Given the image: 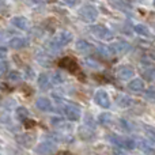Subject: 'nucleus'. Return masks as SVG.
Here are the masks:
<instances>
[{
    "label": "nucleus",
    "mask_w": 155,
    "mask_h": 155,
    "mask_svg": "<svg viewBox=\"0 0 155 155\" xmlns=\"http://www.w3.org/2000/svg\"><path fill=\"white\" fill-rule=\"evenodd\" d=\"M79 16L84 22H94L98 16V11L94 5H84L79 10Z\"/></svg>",
    "instance_id": "obj_1"
},
{
    "label": "nucleus",
    "mask_w": 155,
    "mask_h": 155,
    "mask_svg": "<svg viewBox=\"0 0 155 155\" xmlns=\"http://www.w3.org/2000/svg\"><path fill=\"white\" fill-rule=\"evenodd\" d=\"M90 31L93 35H95L97 38H101V40L105 41H110L113 38V34L109 29H106L105 26L102 25H95V26H91L90 27Z\"/></svg>",
    "instance_id": "obj_2"
},
{
    "label": "nucleus",
    "mask_w": 155,
    "mask_h": 155,
    "mask_svg": "<svg viewBox=\"0 0 155 155\" xmlns=\"http://www.w3.org/2000/svg\"><path fill=\"white\" fill-rule=\"evenodd\" d=\"M56 151V146L51 142H44L35 147V153L40 155H51Z\"/></svg>",
    "instance_id": "obj_3"
},
{
    "label": "nucleus",
    "mask_w": 155,
    "mask_h": 155,
    "mask_svg": "<svg viewBox=\"0 0 155 155\" xmlns=\"http://www.w3.org/2000/svg\"><path fill=\"white\" fill-rule=\"evenodd\" d=\"M94 101L102 107H109L110 106V98H109V95H107L106 91H104V90L97 91L95 95H94Z\"/></svg>",
    "instance_id": "obj_4"
},
{
    "label": "nucleus",
    "mask_w": 155,
    "mask_h": 155,
    "mask_svg": "<svg viewBox=\"0 0 155 155\" xmlns=\"http://www.w3.org/2000/svg\"><path fill=\"white\" fill-rule=\"evenodd\" d=\"M52 41H53L56 45H59L60 48H61V46L67 45V44H70L71 41H72V34L68 33V31H61V33H59V34H57Z\"/></svg>",
    "instance_id": "obj_5"
},
{
    "label": "nucleus",
    "mask_w": 155,
    "mask_h": 155,
    "mask_svg": "<svg viewBox=\"0 0 155 155\" xmlns=\"http://www.w3.org/2000/svg\"><path fill=\"white\" fill-rule=\"evenodd\" d=\"M60 67L67 70V71H70V72H72V74H76L78 71H79V67H78L76 61L74 59H71V57H64V59H61Z\"/></svg>",
    "instance_id": "obj_6"
},
{
    "label": "nucleus",
    "mask_w": 155,
    "mask_h": 155,
    "mask_svg": "<svg viewBox=\"0 0 155 155\" xmlns=\"http://www.w3.org/2000/svg\"><path fill=\"white\" fill-rule=\"evenodd\" d=\"M64 114L67 116L70 120L72 121H76L80 118V114H82V112H80V109L75 105H67V106L64 107Z\"/></svg>",
    "instance_id": "obj_7"
},
{
    "label": "nucleus",
    "mask_w": 155,
    "mask_h": 155,
    "mask_svg": "<svg viewBox=\"0 0 155 155\" xmlns=\"http://www.w3.org/2000/svg\"><path fill=\"white\" fill-rule=\"evenodd\" d=\"M16 142H18L21 146H23V147H30V146L34 144L35 136L31 134H23V135H19V136L16 137Z\"/></svg>",
    "instance_id": "obj_8"
},
{
    "label": "nucleus",
    "mask_w": 155,
    "mask_h": 155,
    "mask_svg": "<svg viewBox=\"0 0 155 155\" xmlns=\"http://www.w3.org/2000/svg\"><path fill=\"white\" fill-rule=\"evenodd\" d=\"M27 45H29V40H26L23 37H15L12 40H10V42H8V46L11 49H23Z\"/></svg>",
    "instance_id": "obj_9"
},
{
    "label": "nucleus",
    "mask_w": 155,
    "mask_h": 155,
    "mask_svg": "<svg viewBox=\"0 0 155 155\" xmlns=\"http://www.w3.org/2000/svg\"><path fill=\"white\" fill-rule=\"evenodd\" d=\"M11 23H12L15 27H18V29H22V30L29 29V26H30L29 19L25 18V16H15V18H12Z\"/></svg>",
    "instance_id": "obj_10"
},
{
    "label": "nucleus",
    "mask_w": 155,
    "mask_h": 155,
    "mask_svg": "<svg viewBox=\"0 0 155 155\" xmlns=\"http://www.w3.org/2000/svg\"><path fill=\"white\" fill-rule=\"evenodd\" d=\"M132 75H134V68L129 65H121L117 68V76L120 79H129Z\"/></svg>",
    "instance_id": "obj_11"
},
{
    "label": "nucleus",
    "mask_w": 155,
    "mask_h": 155,
    "mask_svg": "<svg viewBox=\"0 0 155 155\" xmlns=\"http://www.w3.org/2000/svg\"><path fill=\"white\" fill-rule=\"evenodd\" d=\"M35 106L41 110V112H51L52 110V102L48 98H38L35 102Z\"/></svg>",
    "instance_id": "obj_12"
},
{
    "label": "nucleus",
    "mask_w": 155,
    "mask_h": 155,
    "mask_svg": "<svg viewBox=\"0 0 155 155\" xmlns=\"http://www.w3.org/2000/svg\"><path fill=\"white\" fill-rule=\"evenodd\" d=\"M76 49L80 53H88V52L93 51V45L88 44L87 41H84V40H79L76 42Z\"/></svg>",
    "instance_id": "obj_13"
},
{
    "label": "nucleus",
    "mask_w": 155,
    "mask_h": 155,
    "mask_svg": "<svg viewBox=\"0 0 155 155\" xmlns=\"http://www.w3.org/2000/svg\"><path fill=\"white\" fill-rule=\"evenodd\" d=\"M128 49H129V45L127 42H124V41H118L114 45L110 46V51L114 52V53H124V52H127Z\"/></svg>",
    "instance_id": "obj_14"
},
{
    "label": "nucleus",
    "mask_w": 155,
    "mask_h": 155,
    "mask_svg": "<svg viewBox=\"0 0 155 155\" xmlns=\"http://www.w3.org/2000/svg\"><path fill=\"white\" fill-rule=\"evenodd\" d=\"M128 87L132 91H142L144 88V83H143L142 79H134L128 83Z\"/></svg>",
    "instance_id": "obj_15"
},
{
    "label": "nucleus",
    "mask_w": 155,
    "mask_h": 155,
    "mask_svg": "<svg viewBox=\"0 0 155 155\" xmlns=\"http://www.w3.org/2000/svg\"><path fill=\"white\" fill-rule=\"evenodd\" d=\"M51 83H52L51 78L46 75V74H41L40 78H38V84H40V87L44 88V90H46V88L51 86Z\"/></svg>",
    "instance_id": "obj_16"
},
{
    "label": "nucleus",
    "mask_w": 155,
    "mask_h": 155,
    "mask_svg": "<svg viewBox=\"0 0 155 155\" xmlns=\"http://www.w3.org/2000/svg\"><path fill=\"white\" fill-rule=\"evenodd\" d=\"M139 148L146 154H151L154 151L153 144H151L150 142H147V140H142V142H139Z\"/></svg>",
    "instance_id": "obj_17"
},
{
    "label": "nucleus",
    "mask_w": 155,
    "mask_h": 155,
    "mask_svg": "<svg viewBox=\"0 0 155 155\" xmlns=\"http://www.w3.org/2000/svg\"><path fill=\"white\" fill-rule=\"evenodd\" d=\"M7 79H8V82H11V83H18V82H21L22 75L19 74V71H10V72L7 74Z\"/></svg>",
    "instance_id": "obj_18"
},
{
    "label": "nucleus",
    "mask_w": 155,
    "mask_h": 155,
    "mask_svg": "<svg viewBox=\"0 0 155 155\" xmlns=\"http://www.w3.org/2000/svg\"><path fill=\"white\" fill-rule=\"evenodd\" d=\"M16 117H18V120H21V121L26 120V118L29 117V112H27L26 107H23V106L18 107V109H16Z\"/></svg>",
    "instance_id": "obj_19"
},
{
    "label": "nucleus",
    "mask_w": 155,
    "mask_h": 155,
    "mask_svg": "<svg viewBox=\"0 0 155 155\" xmlns=\"http://www.w3.org/2000/svg\"><path fill=\"white\" fill-rule=\"evenodd\" d=\"M109 3H110V4H112L114 8H118V10L125 11L127 8H128V5H127V3L124 2V0H109Z\"/></svg>",
    "instance_id": "obj_20"
},
{
    "label": "nucleus",
    "mask_w": 155,
    "mask_h": 155,
    "mask_svg": "<svg viewBox=\"0 0 155 155\" xmlns=\"http://www.w3.org/2000/svg\"><path fill=\"white\" fill-rule=\"evenodd\" d=\"M135 31L139 35H143V37H148V35H150V30L146 26H143V25H136V26H135Z\"/></svg>",
    "instance_id": "obj_21"
},
{
    "label": "nucleus",
    "mask_w": 155,
    "mask_h": 155,
    "mask_svg": "<svg viewBox=\"0 0 155 155\" xmlns=\"http://www.w3.org/2000/svg\"><path fill=\"white\" fill-rule=\"evenodd\" d=\"M110 121H112V117H110V114H107V113H102V114L98 116V123L99 124L106 125V124H109Z\"/></svg>",
    "instance_id": "obj_22"
},
{
    "label": "nucleus",
    "mask_w": 155,
    "mask_h": 155,
    "mask_svg": "<svg viewBox=\"0 0 155 155\" xmlns=\"http://www.w3.org/2000/svg\"><path fill=\"white\" fill-rule=\"evenodd\" d=\"M131 102H132V99L129 98V97H127V95H123V97H120V98H118V105H120V106H123V107L129 106V105H131Z\"/></svg>",
    "instance_id": "obj_23"
},
{
    "label": "nucleus",
    "mask_w": 155,
    "mask_h": 155,
    "mask_svg": "<svg viewBox=\"0 0 155 155\" xmlns=\"http://www.w3.org/2000/svg\"><path fill=\"white\" fill-rule=\"evenodd\" d=\"M143 78L147 80H153L155 79V70H146L143 71Z\"/></svg>",
    "instance_id": "obj_24"
},
{
    "label": "nucleus",
    "mask_w": 155,
    "mask_h": 155,
    "mask_svg": "<svg viewBox=\"0 0 155 155\" xmlns=\"http://www.w3.org/2000/svg\"><path fill=\"white\" fill-rule=\"evenodd\" d=\"M51 80H52V83H54V84H60V83L64 80V78L60 75V74H54V75L51 78Z\"/></svg>",
    "instance_id": "obj_25"
},
{
    "label": "nucleus",
    "mask_w": 155,
    "mask_h": 155,
    "mask_svg": "<svg viewBox=\"0 0 155 155\" xmlns=\"http://www.w3.org/2000/svg\"><path fill=\"white\" fill-rule=\"evenodd\" d=\"M23 123H25V127H26V128H33V127L35 125L34 121H33V120H27V118L23 121Z\"/></svg>",
    "instance_id": "obj_26"
},
{
    "label": "nucleus",
    "mask_w": 155,
    "mask_h": 155,
    "mask_svg": "<svg viewBox=\"0 0 155 155\" xmlns=\"http://www.w3.org/2000/svg\"><path fill=\"white\" fill-rule=\"evenodd\" d=\"M7 57V49L3 48V46H0V60L5 59Z\"/></svg>",
    "instance_id": "obj_27"
},
{
    "label": "nucleus",
    "mask_w": 155,
    "mask_h": 155,
    "mask_svg": "<svg viewBox=\"0 0 155 155\" xmlns=\"http://www.w3.org/2000/svg\"><path fill=\"white\" fill-rule=\"evenodd\" d=\"M147 97L150 99H155V88H148L147 90Z\"/></svg>",
    "instance_id": "obj_28"
},
{
    "label": "nucleus",
    "mask_w": 155,
    "mask_h": 155,
    "mask_svg": "<svg viewBox=\"0 0 155 155\" xmlns=\"http://www.w3.org/2000/svg\"><path fill=\"white\" fill-rule=\"evenodd\" d=\"M63 2L67 3L68 5H76V4H79L80 0H63Z\"/></svg>",
    "instance_id": "obj_29"
},
{
    "label": "nucleus",
    "mask_w": 155,
    "mask_h": 155,
    "mask_svg": "<svg viewBox=\"0 0 155 155\" xmlns=\"http://www.w3.org/2000/svg\"><path fill=\"white\" fill-rule=\"evenodd\" d=\"M147 132L155 139V128H147Z\"/></svg>",
    "instance_id": "obj_30"
},
{
    "label": "nucleus",
    "mask_w": 155,
    "mask_h": 155,
    "mask_svg": "<svg viewBox=\"0 0 155 155\" xmlns=\"http://www.w3.org/2000/svg\"><path fill=\"white\" fill-rule=\"evenodd\" d=\"M114 155H127V154L123 153L121 150H114Z\"/></svg>",
    "instance_id": "obj_31"
},
{
    "label": "nucleus",
    "mask_w": 155,
    "mask_h": 155,
    "mask_svg": "<svg viewBox=\"0 0 155 155\" xmlns=\"http://www.w3.org/2000/svg\"><path fill=\"white\" fill-rule=\"evenodd\" d=\"M4 5H5L4 0H0V7H4Z\"/></svg>",
    "instance_id": "obj_32"
},
{
    "label": "nucleus",
    "mask_w": 155,
    "mask_h": 155,
    "mask_svg": "<svg viewBox=\"0 0 155 155\" xmlns=\"http://www.w3.org/2000/svg\"><path fill=\"white\" fill-rule=\"evenodd\" d=\"M60 155H72V154H71V153H67V151H65V153H61Z\"/></svg>",
    "instance_id": "obj_33"
}]
</instances>
